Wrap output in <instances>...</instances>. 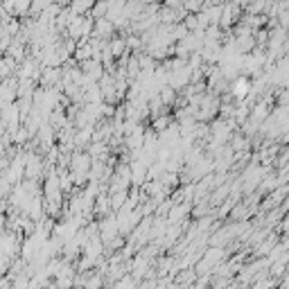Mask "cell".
I'll return each instance as SVG.
<instances>
[{"instance_id":"6da1fadb","label":"cell","mask_w":289,"mask_h":289,"mask_svg":"<svg viewBox=\"0 0 289 289\" xmlns=\"http://www.w3.org/2000/svg\"><path fill=\"white\" fill-rule=\"evenodd\" d=\"M264 7H267V5H262V3H256V5H251V7H248V9H251L253 14H258V11H262Z\"/></svg>"}]
</instances>
